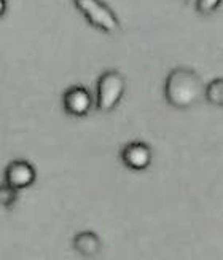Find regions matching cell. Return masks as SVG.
<instances>
[{
	"label": "cell",
	"mask_w": 223,
	"mask_h": 260,
	"mask_svg": "<svg viewBox=\"0 0 223 260\" xmlns=\"http://www.w3.org/2000/svg\"><path fill=\"white\" fill-rule=\"evenodd\" d=\"M203 78L190 67H175L166 77L164 98L172 109L187 110L203 96Z\"/></svg>",
	"instance_id": "cell-1"
},
{
	"label": "cell",
	"mask_w": 223,
	"mask_h": 260,
	"mask_svg": "<svg viewBox=\"0 0 223 260\" xmlns=\"http://www.w3.org/2000/svg\"><path fill=\"white\" fill-rule=\"evenodd\" d=\"M125 89H126V80L121 72L115 69L105 71L99 77L96 85V98H94L96 109L99 112H102V114H108V112L115 110L123 94H125Z\"/></svg>",
	"instance_id": "cell-2"
},
{
	"label": "cell",
	"mask_w": 223,
	"mask_h": 260,
	"mask_svg": "<svg viewBox=\"0 0 223 260\" xmlns=\"http://www.w3.org/2000/svg\"><path fill=\"white\" fill-rule=\"evenodd\" d=\"M73 5L89 24L107 36H117L121 30L120 19L115 11L102 0H73Z\"/></svg>",
	"instance_id": "cell-3"
},
{
	"label": "cell",
	"mask_w": 223,
	"mask_h": 260,
	"mask_svg": "<svg viewBox=\"0 0 223 260\" xmlns=\"http://www.w3.org/2000/svg\"><path fill=\"white\" fill-rule=\"evenodd\" d=\"M120 160L131 171H143L152 163V149L145 142L132 141L121 149Z\"/></svg>",
	"instance_id": "cell-4"
},
{
	"label": "cell",
	"mask_w": 223,
	"mask_h": 260,
	"mask_svg": "<svg viewBox=\"0 0 223 260\" xmlns=\"http://www.w3.org/2000/svg\"><path fill=\"white\" fill-rule=\"evenodd\" d=\"M91 106H93V98L86 88L77 85L65 89V93L62 96V107L67 115L85 117L91 110Z\"/></svg>",
	"instance_id": "cell-5"
},
{
	"label": "cell",
	"mask_w": 223,
	"mask_h": 260,
	"mask_svg": "<svg viewBox=\"0 0 223 260\" xmlns=\"http://www.w3.org/2000/svg\"><path fill=\"white\" fill-rule=\"evenodd\" d=\"M35 168L26 160H13L5 168V184L16 190L30 187L35 182Z\"/></svg>",
	"instance_id": "cell-6"
},
{
	"label": "cell",
	"mask_w": 223,
	"mask_h": 260,
	"mask_svg": "<svg viewBox=\"0 0 223 260\" xmlns=\"http://www.w3.org/2000/svg\"><path fill=\"white\" fill-rule=\"evenodd\" d=\"M72 246L83 257H96L100 252L102 243H100V238L94 232H80L73 236Z\"/></svg>",
	"instance_id": "cell-7"
},
{
	"label": "cell",
	"mask_w": 223,
	"mask_h": 260,
	"mask_svg": "<svg viewBox=\"0 0 223 260\" xmlns=\"http://www.w3.org/2000/svg\"><path fill=\"white\" fill-rule=\"evenodd\" d=\"M203 96L207 99V103L212 106H221L223 104V78H215L209 85L204 86Z\"/></svg>",
	"instance_id": "cell-8"
},
{
	"label": "cell",
	"mask_w": 223,
	"mask_h": 260,
	"mask_svg": "<svg viewBox=\"0 0 223 260\" xmlns=\"http://www.w3.org/2000/svg\"><path fill=\"white\" fill-rule=\"evenodd\" d=\"M18 200V190L10 187L8 184L0 185V208L2 209H10L15 206Z\"/></svg>",
	"instance_id": "cell-9"
},
{
	"label": "cell",
	"mask_w": 223,
	"mask_h": 260,
	"mask_svg": "<svg viewBox=\"0 0 223 260\" xmlns=\"http://www.w3.org/2000/svg\"><path fill=\"white\" fill-rule=\"evenodd\" d=\"M220 4H221V0H195L193 2L196 13L203 16H209L212 13H215Z\"/></svg>",
	"instance_id": "cell-10"
},
{
	"label": "cell",
	"mask_w": 223,
	"mask_h": 260,
	"mask_svg": "<svg viewBox=\"0 0 223 260\" xmlns=\"http://www.w3.org/2000/svg\"><path fill=\"white\" fill-rule=\"evenodd\" d=\"M7 11V0H0V18L5 15Z\"/></svg>",
	"instance_id": "cell-11"
},
{
	"label": "cell",
	"mask_w": 223,
	"mask_h": 260,
	"mask_svg": "<svg viewBox=\"0 0 223 260\" xmlns=\"http://www.w3.org/2000/svg\"><path fill=\"white\" fill-rule=\"evenodd\" d=\"M193 2H195V0H185L187 5H193Z\"/></svg>",
	"instance_id": "cell-12"
}]
</instances>
